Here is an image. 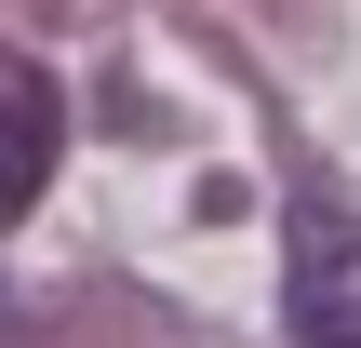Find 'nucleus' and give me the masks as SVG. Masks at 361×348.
Masks as SVG:
<instances>
[{
    "label": "nucleus",
    "mask_w": 361,
    "mask_h": 348,
    "mask_svg": "<svg viewBox=\"0 0 361 348\" xmlns=\"http://www.w3.org/2000/svg\"><path fill=\"white\" fill-rule=\"evenodd\" d=\"M54 148H67V94L40 80V54H0V228L54 188Z\"/></svg>",
    "instance_id": "f03ea898"
},
{
    "label": "nucleus",
    "mask_w": 361,
    "mask_h": 348,
    "mask_svg": "<svg viewBox=\"0 0 361 348\" xmlns=\"http://www.w3.org/2000/svg\"><path fill=\"white\" fill-rule=\"evenodd\" d=\"M0 335H13V295H0Z\"/></svg>",
    "instance_id": "7ed1b4c3"
},
{
    "label": "nucleus",
    "mask_w": 361,
    "mask_h": 348,
    "mask_svg": "<svg viewBox=\"0 0 361 348\" xmlns=\"http://www.w3.org/2000/svg\"><path fill=\"white\" fill-rule=\"evenodd\" d=\"M281 322H295V348H361V215L348 201H295Z\"/></svg>",
    "instance_id": "f257e3e1"
}]
</instances>
